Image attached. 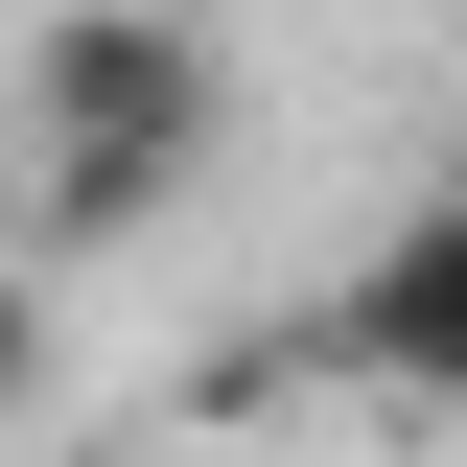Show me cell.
<instances>
[{
  "label": "cell",
  "instance_id": "1",
  "mask_svg": "<svg viewBox=\"0 0 467 467\" xmlns=\"http://www.w3.org/2000/svg\"><path fill=\"white\" fill-rule=\"evenodd\" d=\"M234 140V47L187 0H70L47 47H24V257H117V234H164Z\"/></svg>",
  "mask_w": 467,
  "mask_h": 467
},
{
  "label": "cell",
  "instance_id": "2",
  "mask_svg": "<svg viewBox=\"0 0 467 467\" xmlns=\"http://www.w3.org/2000/svg\"><path fill=\"white\" fill-rule=\"evenodd\" d=\"M304 374H350V398H398V420L467 398V187H398L374 211V257L304 304Z\"/></svg>",
  "mask_w": 467,
  "mask_h": 467
},
{
  "label": "cell",
  "instance_id": "3",
  "mask_svg": "<svg viewBox=\"0 0 467 467\" xmlns=\"http://www.w3.org/2000/svg\"><path fill=\"white\" fill-rule=\"evenodd\" d=\"M47 350H70V327H47V257H24V234H0V420L47 398Z\"/></svg>",
  "mask_w": 467,
  "mask_h": 467
}]
</instances>
